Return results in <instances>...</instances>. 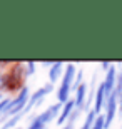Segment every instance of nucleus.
Returning <instances> with one entry per match:
<instances>
[{
    "mask_svg": "<svg viewBox=\"0 0 122 129\" xmlns=\"http://www.w3.org/2000/svg\"><path fill=\"white\" fill-rule=\"evenodd\" d=\"M74 77H75V66L74 64H69V66L65 67V72H64V77H62L60 87H59V91H57L59 104H65L67 101H69L72 86H74Z\"/></svg>",
    "mask_w": 122,
    "mask_h": 129,
    "instance_id": "f257e3e1",
    "label": "nucleus"
},
{
    "mask_svg": "<svg viewBox=\"0 0 122 129\" xmlns=\"http://www.w3.org/2000/svg\"><path fill=\"white\" fill-rule=\"evenodd\" d=\"M28 99H30V96H28V89L24 86L19 96L15 97V99L9 101V104H7V107H5V111H4V114H2V116L9 117V116H17V114H22V112H24V109L27 107Z\"/></svg>",
    "mask_w": 122,
    "mask_h": 129,
    "instance_id": "f03ea898",
    "label": "nucleus"
},
{
    "mask_svg": "<svg viewBox=\"0 0 122 129\" xmlns=\"http://www.w3.org/2000/svg\"><path fill=\"white\" fill-rule=\"evenodd\" d=\"M25 66H15L14 69H10V72L7 76H4V89L7 91H14L22 84V77H24Z\"/></svg>",
    "mask_w": 122,
    "mask_h": 129,
    "instance_id": "7ed1b4c3",
    "label": "nucleus"
},
{
    "mask_svg": "<svg viewBox=\"0 0 122 129\" xmlns=\"http://www.w3.org/2000/svg\"><path fill=\"white\" fill-rule=\"evenodd\" d=\"M117 107H119V99H117L115 91H114L112 94L107 97V101H105V116H104V117H105V127H110L114 117H115Z\"/></svg>",
    "mask_w": 122,
    "mask_h": 129,
    "instance_id": "20e7f679",
    "label": "nucleus"
},
{
    "mask_svg": "<svg viewBox=\"0 0 122 129\" xmlns=\"http://www.w3.org/2000/svg\"><path fill=\"white\" fill-rule=\"evenodd\" d=\"M50 91H52V84H50V82H49V84H45V86H42L40 89H37V91H35V92L32 94V96H30V99H28V102H27V107L24 109V112H22V114L28 112V111L32 109L33 106L40 104V102L44 101V97L47 96V94H49Z\"/></svg>",
    "mask_w": 122,
    "mask_h": 129,
    "instance_id": "39448f33",
    "label": "nucleus"
},
{
    "mask_svg": "<svg viewBox=\"0 0 122 129\" xmlns=\"http://www.w3.org/2000/svg\"><path fill=\"white\" fill-rule=\"evenodd\" d=\"M94 112L97 116H100V111L105 107V101H107V94H105V87H104V82L97 87V92L94 94Z\"/></svg>",
    "mask_w": 122,
    "mask_h": 129,
    "instance_id": "423d86ee",
    "label": "nucleus"
},
{
    "mask_svg": "<svg viewBox=\"0 0 122 129\" xmlns=\"http://www.w3.org/2000/svg\"><path fill=\"white\" fill-rule=\"evenodd\" d=\"M115 84H117V71H115L114 66H110V69L107 71V76H105V81H104V87H105L107 97L115 91Z\"/></svg>",
    "mask_w": 122,
    "mask_h": 129,
    "instance_id": "0eeeda50",
    "label": "nucleus"
},
{
    "mask_svg": "<svg viewBox=\"0 0 122 129\" xmlns=\"http://www.w3.org/2000/svg\"><path fill=\"white\" fill-rule=\"evenodd\" d=\"M74 111H75V102H74L72 99H69L65 104H64V107H62L60 116H59V119H57V124L62 126L67 119H70V116L74 114Z\"/></svg>",
    "mask_w": 122,
    "mask_h": 129,
    "instance_id": "6e6552de",
    "label": "nucleus"
},
{
    "mask_svg": "<svg viewBox=\"0 0 122 129\" xmlns=\"http://www.w3.org/2000/svg\"><path fill=\"white\" fill-rule=\"evenodd\" d=\"M62 107H60V104H54V106H50L49 109H45L44 112H40V114L37 116L38 119L42 121L44 124H49L50 121H54L55 119V116L59 114V111H60Z\"/></svg>",
    "mask_w": 122,
    "mask_h": 129,
    "instance_id": "1a4fd4ad",
    "label": "nucleus"
},
{
    "mask_svg": "<svg viewBox=\"0 0 122 129\" xmlns=\"http://www.w3.org/2000/svg\"><path fill=\"white\" fill-rule=\"evenodd\" d=\"M85 99H87V86H85V82H82V84L79 86V89H77V94H75V99H74L75 109L77 111H80L82 107H84Z\"/></svg>",
    "mask_w": 122,
    "mask_h": 129,
    "instance_id": "9d476101",
    "label": "nucleus"
},
{
    "mask_svg": "<svg viewBox=\"0 0 122 129\" xmlns=\"http://www.w3.org/2000/svg\"><path fill=\"white\" fill-rule=\"evenodd\" d=\"M62 74H64V64H62V62H54L50 66V71H49V79H50V84H52V82H57V81H59Z\"/></svg>",
    "mask_w": 122,
    "mask_h": 129,
    "instance_id": "9b49d317",
    "label": "nucleus"
},
{
    "mask_svg": "<svg viewBox=\"0 0 122 129\" xmlns=\"http://www.w3.org/2000/svg\"><path fill=\"white\" fill-rule=\"evenodd\" d=\"M95 117H97V114H95L94 111H90L89 114H87V119H85L84 126H82V127H80V129H90V127H92V124H94Z\"/></svg>",
    "mask_w": 122,
    "mask_h": 129,
    "instance_id": "f8f14e48",
    "label": "nucleus"
},
{
    "mask_svg": "<svg viewBox=\"0 0 122 129\" xmlns=\"http://www.w3.org/2000/svg\"><path fill=\"white\" fill-rule=\"evenodd\" d=\"M90 129H105V117L104 116H97Z\"/></svg>",
    "mask_w": 122,
    "mask_h": 129,
    "instance_id": "ddd939ff",
    "label": "nucleus"
},
{
    "mask_svg": "<svg viewBox=\"0 0 122 129\" xmlns=\"http://www.w3.org/2000/svg\"><path fill=\"white\" fill-rule=\"evenodd\" d=\"M27 129H45V124H44V122L38 119V117H35V119L30 122V126H28Z\"/></svg>",
    "mask_w": 122,
    "mask_h": 129,
    "instance_id": "4468645a",
    "label": "nucleus"
},
{
    "mask_svg": "<svg viewBox=\"0 0 122 129\" xmlns=\"http://www.w3.org/2000/svg\"><path fill=\"white\" fill-rule=\"evenodd\" d=\"M20 116H24V114H17V116H14V117H12V119L9 121V122H7V124H4V129H9V127H14L15 124H17V121L20 119Z\"/></svg>",
    "mask_w": 122,
    "mask_h": 129,
    "instance_id": "2eb2a0df",
    "label": "nucleus"
},
{
    "mask_svg": "<svg viewBox=\"0 0 122 129\" xmlns=\"http://www.w3.org/2000/svg\"><path fill=\"white\" fill-rule=\"evenodd\" d=\"M25 67H27V76H30V74L35 72V62H27Z\"/></svg>",
    "mask_w": 122,
    "mask_h": 129,
    "instance_id": "dca6fc26",
    "label": "nucleus"
},
{
    "mask_svg": "<svg viewBox=\"0 0 122 129\" xmlns=\"http://www.w3.org/2000/svg\"><path fill=\"white\" fill-rule=\"evenodd\" d=\"M7 104H9V99H2V101H0V116L4 114V111H5V107H7Z\"/></svg>",
    "mask_w": 122,
    "mask_h": 129,
    "instance_id": "f3484780",
    "label": "nucleus"
},
{
    "mask_svg": "<svg viewBox=\"0 0 122 129\" xmlns=\"http://www.w3.org/2000/svg\"><path fill=\"white\" fill-rule=\"evenodd\" d=\"M100 66H102V69H105V71H109L112 64H109V62H102V64H100Z\"/></svg>",
    "mask_w": 122,
    "mask_h": 129,
    "instance_id": "a211bd4d",
    "label": "nucleus"
},
{
    "mask_svg": "<svg viewBox=\"0 0 122 129\" xmlns=\"http://www.w3.org/2000/svg\"><path fill=\"white\" fill-rule=\"evenodd\" d=\"M64 129H74V122H72V121H69V122H67V126Z\"/></svg>",
    "mask_w": 122,
    "mask_h": 129,
    "instance_id": "6ab92c4d",
    "label": "nucleus"
},
{
    "mask_svg": "<svg viewBox=\"0 0 122 129\" xmlns=\"http://www.w3.org/2000/svg\"><path fill=\"white\" fill-rule=\"evenodd\" d=\"M0 101H2V96H0Z\"/></svg>",
    "mask_w": 122,
    "mask_h": 129,
    "instance_id": "aec40b11",
    "label": "nucleus"
}]
</instances>
